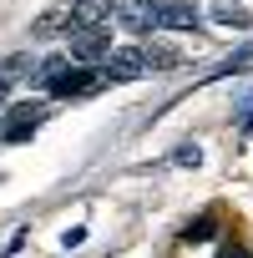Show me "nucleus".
Here are the masks:
<instances>
[{"mask_svg":"<svg viewBox=\"0 0 253 258\" xmlns=\"http://www.w3.org/2000/svg\"><path fill=\"white\" fill-rule=\"evenodd\" d=\"M106 56H111V26H86V21H76V31H71V61L96 66V61H106Z\"/></svg>","mask_w":253,"mask_h":258,"instance_id":"1","label":"nucleus"},{"mask_svg":"<svg viewBox=\"0 0 253 258\" xmlns=\"http://www.w3.org/2000/svg\"><path fill=\"white\" fill-rule=\"evenodd\" d=\"M147 71H152V61H147L142 46H121V51H111V56L101 61L106 86H111V81H137V76H147Z\"/></svg>","mask_w":253,"mask_h":258,"instance_id":"2","label":"nucleus"},{"mask_svg":"<svg viewBox=\"0 0 253 258\" xmlns=\"http://www.w3.org/2000/svg\"><path fill=\"white\" fill-rule=\"evenodd\" d=\"M116 21L126 31H157L162 26V0H116Z\"/></svg>","mask_w":253,"mask_h":258,"instance_id":"3","label":"nucleus"},{"mask_svg":"<svg viewBox=\"0 0 253 258\" xmlns=\"http://www.w3.org/2000/svg\"><path fill=\"white\" fill-rule=\"evenodd\" d=\"M101 86H106L101 66H81V61H76V66L51 86V96H91V91H101Z\"/></svg>","mask_w":253,"mask_h":258,"instance_id":"4","label":"nucleus"},{"mask_svg":"<svg viewBox=\"0 0 253 258\" xmlns=\"http://www.w3.org/2000/svg\"><path fill=\"white\" fill-rule=\"evenodd\" d=\"M41 116H46V106H16L11 116H6V132H0V142H31V132L41 126Z\"/></svg>","mask_w":253,"mask_h":258,"instance_id":"5","label":"nucleus"},{"mask_svg":"<svg viewBox=\"0 0 253 258\" xmlns=\"http://www.w3.org/2000/svg\"><path fill=\"white\" fill-rule=\"evenodd\" d=\"M198 0H162V26L167 31H193L198 26Z\"/></svg>","mask_w":253,"mask_h":258,"instance_id":"6","label":"nucleus"},{"mask_svg":"<svg viewBox=\"0 0 253 258\" xmlns=\"http://www.w3.org/2000/svg\"><path fill=\"white\" fill-rule=\"evenodd\" d=\"M213 233H218V223H213V218H208V213H203V218H193V223H187V228H182V243H208V238H213Z\"/></svg>","mask_w":253,"mask_h":258,"instance_id":"7","label":"nucleus"},{"mask_svg":"<svg viewBox=\"0 0 253 258\" xmlns=\"http://www.w3.org/2000/svg\"><path fill=\"white\" fill-rule=\"evenodd\" d=\"M147 61H152L157 71H172V66L182 61V56H177V51H167V46H147Z\"/></svg>","mask_w":253,"mask_h":258,"instance_id":"8","label":"nucleus"},{"mask_svg":"<svg viewBox=\"0 0 253 258\" xmlns=\"http://www.w3.org/2000/svg\"><path fill=\"white\" fill-rule=\"evenodd\" d=\"M218 21H223V26H248V16H243V11H233V6H223V11H218Z\"/></svg>","mask_w":253,"mask_h":258,"instance_id":"9","label":"nucleus"},{"mask_svg":"<svg viewBox=\"0 0 253 258\" xmlns=\"http://www.w3.org/2000/svg\"><path fill=\"white\" fill-rule=\"evenodd\" d=\"M6 91H11V81H6V76H0V106H6Z\"/></svg>","mask_w":253,"mask_h":258,"instance_id":"10","label":"nucleus"},{"mask_svg":"<svg viewBox=\"0 0 253 258\" xmlns=\"http://www.w3.org/2000/svg\"><path fill=\"white\" fill-rule=\"evenodd\" d=\"M218 258H243V253H238V248H228V253H218Z\"/></svg>","mask_w":253,"mask_h":258,"instance_id":"11","label":"nucleus"}]
</instances>
